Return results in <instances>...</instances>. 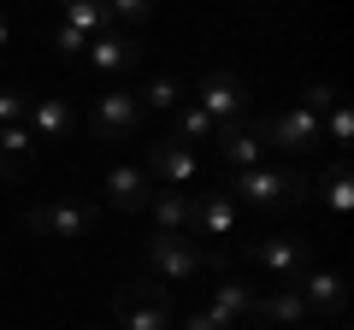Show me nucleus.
I'll return each instance as SVG.
<instances>
[{"label": "nucleus", "instance_id": "nucleus-25", "mask_svg": "<svg viewBox=\"0 0 354 330\" xmlns=\"http://www.w3.org/2000/svg\"><path fill=\"white\" fill-rule=\"evenodd\" d=\"M319 136H325L330 148H348V136H354V118H348V106H330V113L319 118Z\"/></svg>", "mask_w": 354, "mask_h": 330}, {"label": "nucleus", "instance_id": "nucleus-22", "mask_svg": "<svg viewBox=\"0 0 354 330\" xmlns=\"http://www.w3.org/2000/svg\"><path fill=\"white\" fill-rule=\"evenodd\" d=\"M213 118L201 113V106H177V136L171 142H183V148H195V142H213Z\"/></svg>", "mask_w": 354, "mask_h": 330}, {"label": "nucleus", "instance_id": "nucleus-3", "mask_svg": "<svg viewBox=\"0 0 354 330\" xmlns=\"http://www.w3.org/2000/svg\"><path fill=\"white\" fill-rule=\"evenodd\" d=\"M236 260L266 266L272 283H295V278H307V266H313V248H307L301 236H242L236 242Z\"/></svg>", "mask_w": 354, "mask_h": 330}, {"label": "nucleus", "instance_id": "nucleus-11", "mask_svg": "<svg viewBox=\"0 0 354 330\" xmlns=\"http://www.w3.org/2000/svg\"><path fill=\"white\" fill-rule=\"evenodd\" d=\"M213 153H218V165L225 171H248V165H266V136H260V124H218L213 130Z\"/></svg>", "mask_w": 354, "mask_h": 330}, {"label": "nucleus", "instance_id": "nucleus-29", "mask_svg": "<svg viewBox=\"0 0 354 330\" xmlns=\"http://www.w3.org/2000/svg\"><path fill=\"white\" fill-rule=\"evenodd\" d=\"M183 330H230V324H218L207 307H195V313H183Z\"/></svg>", "mask_w": 354, "mask_h": 330}, {"label": "nucleus", "instance_id": "nucleus-20", "mask_svg": "<svg viewBox=\"0 0 354 330\" xmlns=\"http://www.w3.org/2000/svg\"><path fill=\"white\" fill-rule=\"evenodd\" d=\"M153 224L171 230V236H189V195L183 189H153Z\"/></svg>", "mask_w": 354, "mask_h": 330}, {"label": "nucleus", "instance_id": "nucleus-9", "mask_svg": "<svg viewBox=\"0 0 354 330\" xmlns=\"http://www.w3.org/2000/svg\"><path fill=\"white\" fill-rule=\"evenodd\" d=\"M248 324H260V330H301V324H307V301H301V289H295V283H272L266 295H254Z\"/></svg>", "mask_w": 354, "mask_h": 330}, {"label": "nucleus", "instance_id": "nucleus-13", "mask_svg": "<svg viewBox=\"0 0 354 330\" xmlns=\"http://www.w3.org/2000/svg\"><path fill=\"white\" fill-rule=\"evenodd\" d=\"M71 124H77V106L65 101V95H30V113H24V130L36 136V148L41 142H65L71 136Z\"/></svg>", "mask_w": 354, "mask_h": 330}, {"label": "nucleus", "instance_id": "nucleus-19", "mask_svg": "<svg viewBox=\"0 0 354 330\" xmlns=\"http://www.w3.org/2000/svg\"><path fill=\"white\" fill-rule=\"evenodd\" d=\"M59 12H65V24L77 30V36H106L113 30V12H106V0H59Z\"/></svg>", "mask_w": 354, "mask_h": 330}, {"label": "nucleus", "instance_id": "nucleus-12", "mask_svg": "<svg viewBox=\"0 0 354 330\" xmlns=\"http://www.w3.org/2000/svg\"><path fill=\"white\" fill-rule=\"evenodd\" d=\"M260 136H266V142H278L283 153H313L319 142H325V136H319V118L301 113V106H283V113H272V118L260 124Z\"/></svg>", "mask_w": 354, "mask_h": 330}, {"label": "nucleus", "instance_id": "nucleus-27", "mask_svg": "<svg viewBox=\"0 0 354 330\" xmlns=\"http://www.w3.org/2000/svg\"><path fill=\"white\" fill-rule=\"evenodd\" d=\"M24 113H30L24 89H0V124H24Z\"/></svg>", "mask_w": 354, "mask_h": 330}, {"label": "nucleus", "instance_id": "nucleus-2", "mask_svg": "<svg viewBox=\"0 0 354 330\" xmlns=\"http://www.w3.org/2000/svg\"><path fill=\"white\" fill-rule=\"evenodd\" d=\"M113 330H177V307L165 301V283L136 278V283H118L113 295Z\"/></svg>", "mask_w": 354, "mask_h": 330}, {"label": "nucleus", "instance_id": "nucleus-26", "mask_svg": "<svg viewBox=\"0 0 354 330\" xmlns=\"http://www.w3.org/2000/svg\"><path fill=\"white\" fill-rule=\"evenodd\" d=\"M106 12H113V24H142V18H153V0H106Z\"/></svg>", "mask_w": 354, "mask_h": 330}, {"label": "nucleus", "instance_id": "nucleus-21", "mask_svg": "<svg viewBox=\"0 0 354 330\" xmlns=\"http://www.w3.org/2000/svg\"><path fill=\"white\" fill-rule=\"evenodd\" d=\"M183 95H189V89H183L177 77H148V83L136 89V101H142V113H148V106H153V113H177Z\"/></svg>", "mask_w": 354, "mask_h": 330}, {"label": "nucleus", "instance_id": "nucleus-10", "mask_svg": "<svg viewBox=\"0 0 354 330\" xmlns=\"http://www.w3.org/2000/svg\"><path fill=\"white\" fill-rule=\"evenodd\" d=\"M160 189H189L195 177H201V165H195V148H183V142H148V165H142Z\"/></svg>", "mask_w": 354, "mask_h": 330}, {"label": "nucleus", "instance_id": "nucleus-8", "mask_svg": "<svg viewBox=\"0 0 354 330\" xmlns=\"http://www.w3.org/2000/svg\"><path fill=\"white\" fill-rule=\"evenodd\" d=\"M136 124H142V101H136V89H106L101 101H95V113H88V130L101 142H124V136H136Z\"/></svg>", "mask_w": 354, "mask_h": 330}, {"label": "nucleus", "instance_id": "nucleus-18", "mask_svg": "<svg viewBox=\"0 0 354 330\" xmlns=\"http://www.w3.org/2000/svg\"><path fill=\"white\" fill-rule=\"evenodd\" d=\"M36 165V136L24 124H0V177H24Z\"/></svg>", "mask_w": 354, "mask_h": 330}, {"label": "nucleus", "instance_id": "nucleus-17", "mask_svg": "<svg viewBox=\"0 0 354 330\" xmlns=\"http://www.w3.org/2000/svg\"><path fill=\"white\" fill-rule=\"evenodd\" d=\"M295 289H301L307 313H342L348 307V278L342 271H307V278H295Z\"/></svg>", "mask_w": 354, "mask_h": 330}, {"label": "nucleus", "instance_id": "nucleus-7", "mask_svg": "<svg viewBox=\"0 0 354 330\" xmlns=\"http://www.w3.org/2000/svg\"><path fill=\"white\" fill-rule=\"evenodd\" d=\"M195 106H201L213 124H236L242 106H248V83H242L236 71H207L201 83H195Z\"/></svg>", "mask_w": 354, "mask_h": 330}, {"label": "nucleus", "instance_id": "nucleus-28", "mask_svg": "<svg viewBox=\"0 0 354 330\" xmlns=\"http://www.w3.org/2000/svg\"><path fill=\"white\" fill-rule=\"evenodd\" d=\"M83 48H88V36H77L71 24H59V30H53V53H83Z\"/></svg>", "mask_w": 354, "mask_h": 330}, {"label": "nucleus", "instance_id": "nucleus-4", "mask_svg": "<svg viewBox=\"0 0 354 330\" xmlns=\"http://www.w3.org/2000/svg\"><path fill=\"white\" fill-rule=\"evenodd\" d=\"M142 266L153 283H189L201 271V242L195 236H171V230H153L148 248H142Z\"/></svg>", "mask_w": 354, "mask_h": 330}, {"label": "nucleus", "instance_id": "nucleus-30", "mask_svg": "<svg viewBox=\"0 0 354 330\" xmlns=\"http://www.w3.org/2000/svg\"><path fill=\"white\" fill-rule=\"evenodd\" d=\"M12 48V24H6V12H0V53Z\"/></svg>", "mask_w": 354, "mask_h": 330}, {"label": "nucleus", "instance_id": "nucleus-15", "mask_svg": "<svg viewBox=\"0 0 354 330\" xmlns=\"http://www.w3.org/2000/svg\"><path fill=\"white\" fill-rule=\"evenodd\" d=\"M83 53H88V65H95V71H106V77H124V71H136V65H142V48H136V36H118V30L95 36Z\"/></svg>", "mask_w": 354, "mask_h": 330}, {"label": "nucleus", "instance_id": "nucleus-1", "mask_svg": "<svg viewBox=\"0 0 354 330\" xmlns=\"http://www.w3.org/2000/svg\"><path fill=\"white\" fill-rule=\"evenodd\" d=\"M225 195L254 213H295L313 195V183H307V171H290V165H248V171L225 177Z\"/></svg>", "mask_w": 354, "mask_h": 330}, {"label": "nucleus", "instance_id": "nucleus-24", "mask_svg": "<svg viewBox=\"0 0 354 330\" xmlns=\"http://www.w3.org/2000/svg\"><path fill=\"white\" fill-rule=\"evenodd\" d=\"M330 106H342V89H337V83H307V89H301V113L325 118Z\"/></svg>", "mask_w": 354, "mask_h": 330}, {"label": "nucleus", "instance_id": "nucleus-6", "mask_svg": "<svg viewBox=\"0 0 354 330\" xmlns=\"http://www.w3.org/2000/svg\"><path fill=\"white\" fill-rule=\"evenodd\" d=\"M95 218H101V213H95L88 201H41V206H30V213H24V230L71 242V236H88V230H95Z\"/></svg>", "mask_w": 354, "mask_h": 330}, {"label": "nucleus", "instance_id": "nucleus-31", "mask_svg": "<svg viewBox=\"0 0 354 330\" xmlns=\"http://www.w3.org/2000/svg\"><path fill=\"white\" fill-rule=\"evenodd\" d=\"M301 330H307V324H301Z\"/></svg>", "mask_w": 354, "mask_h": 330}, {"label": "nucleus", "instance_id": "nucleus-14", "mask_svg": "<svg viewBox=\"0 0 354 330\" xmlns=\"http://www.w3.org/2000/svg\"><path fill=\"white\" fill-rule=\"evenodd\" d=\"M153 189H160V183H153L148 171H136V165H113V171H106V206H113V213H142V206L153 201Z\"/></svg>", "mask_w": 354, "mask_h": 330}, {"label": "nucleus", "instance_id": "nucleus-5", "mask_svg": "<svg viewBox=\"0 0 354 330\" xmlns=\"http://www.w3.org/2000/svg\"><path fill=\"white\" fill-rule=\"evenodd\" d=\"M189 230H195V242L248 236V230H242V206L230 201L225 189H201V201H189Z\"/></svg>", "mask_w": 354, "mask_h": 330}, {"label": "nucleus", "instance_id": "nucleus-16", "mask_svg": "<svg viewBox=\"0 0 354 330\" xmlns=\"http://www.w3.org/2000/svg\"><path fill=\"white\" fill-rule=\"evenodd\" d=\"M254 295H260L254 283H242V278H218V283H213V301H207V313H213L218 324H230V330H236V324H248Z\"/></svg>", "mask_w": 354, "mask_h": 330}, {"label": "nucleus", "instance_id": "nucleus-23", "mask_svg": "<svg viewBox=\"0 0 354 330\" xmlns=\"http://www.w3.org/2000/svg\"><path fill=\"white\" fill-rule=\"evenodd\" d=\"M319 195H325V206H330L337 218L348 213V159H337L325 177H319Z\"/></svg>", "mask_w": 354, "mask_h": 330}]
</instances>
